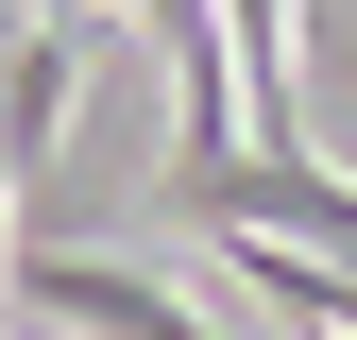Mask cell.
I'll use <instances>...</instances> for the list:
<instances>
[{"mask_svg": "<svg viewBox=\"0 0 357 340\" xmlns=\"http://www.w3.org/2000/svg\"><path fill=\"white\" fill-rule=\"evenodd\" d=\"M17 289H34L68 340H221L170 272H137V255H85V238H34V255H17Z\"/></svg>", "mask_w": 357, "mask_h": 340, "instance_id": "cell-1", "label": "cell"}]
</instances>
